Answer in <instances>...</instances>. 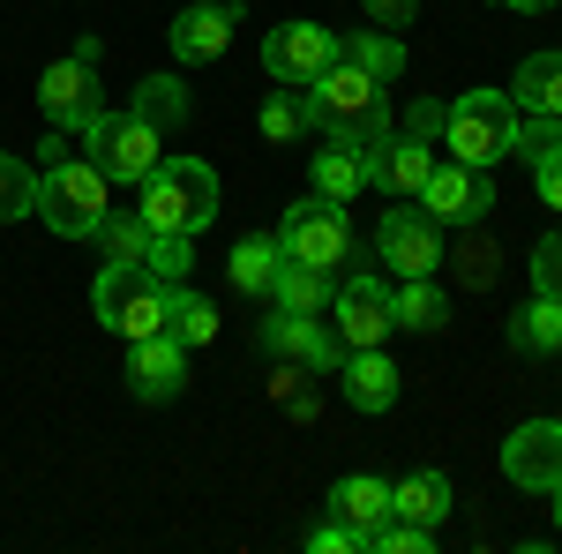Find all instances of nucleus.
<instances>
[{
  "label": "nucleus",
  "mask_w": 562,
  "mask_h": 554,
  "mask_svg": "<svg viewBox=\"0 0 562 554\" xmlns=\"http://www.w3.org/2000/svg\"><path fill=\"white\" fill-rule=\"evenodd\" d=\"M105 211H113V180L76 150V135L53 128L38 150V225L53 240H90Z\"/></svg>",
  "instance_id": "nucleus-1"
},
{
  "label": "nucleus",
  "mask_w": 562,
  "mask_h": 554,
  "mask_svg": "<svg viewBox=\"0 0 562 554\" xmlns=\"http://www.w3.org/2000/svg\"><path fill=\"white\" fill-rule=\"evenodd\" d=\"M301 98H307V128H323L330 143H346V150H368V143H383V135L397 128L390 83H375V76L352 68V60H330Z\"/></svg>",
  "instance_id": "nucleus-2"
},
{
  "label": "nucleus",
  "mask_w": 562,
  "mask_h": 554,
  "mask_svg": "<svg viewBox=\"0 0 562 554\" xmlns=\"http://www.w3.org/2000/svg\"><path fill=\"white\" fill-rule=\"evenodd\" d=\"M135 211L150 233H203L217 217V172L203 158H158L150 180L135 188Z\"/></svg>",
  "instance_id": "nucleus-3"
},
{
  "label": "nucleus",
  "mask_w": 562,
  "mask_h": 554,
  "mask_svg": "<svg viewBox=\"0 0 562 554\" xmlns=\"http://www.w3.org/2000/svg\"><path fill=\"white\" fill-rule=\"evenodd\" d=\"M442 143H450L458 166H480V172L503 166L510 143H518V98H510V90H465V98H450Z\"/></svg>",
  "instance_id": "nucleus-4"
},
{
  "label": "nucleus",
  "mask_w": 562,
  "mask_h": 554,
  "mask_svg": "<svg viewBox=\"0 0 562 554\" xmlns=\"http://www.w3.org/2000/svg\"><path fill=\"white\" fill-rule=\"evenodd\" d=\"M90 307H98V323L121 344L158 338L166 330V278H150L143 262H105L98 285H90Z\"/></svg>",
  "instance_id": "nucleus-5"
},
{
  "label": "nucleus",
  "mask_w": 562,
  "mask_h": 554,
  "mask_svg": "<svg viewBox=\"0 0 562 554\" xmlns=\"http://www.w3.org/2000/svg\"><path fill=\"white\" fill-rule=\"evenodd\" d=\"M278 248H285V262H307V270H346L352 262V217L346 203H330V195H307V203H285V217H278Z\"/></svg>",
  "instance_id": "nucleus-6"
},
{
  "label": "nucleus",
  "mask_w": 562,
  "mask_h": 554,
  "mask_svg": "<svg viewBox=\"0 0 562 554\" xmlns=\"http://www.w3.org/2000/svg\"><path fill=\"white\" fill-rule=\"evenodd\" d=\"M83 158L105 172L113 188H143L150 166L166 158V135L150 128L143 113H98V121L83 128Z\"/></svg>",
  "instance_id": "nucleus-7"
},
{
  "label": "nucleus",
  "mask_w": 562,
  "mask_h": 554,
  "mask_svg": "<svg viewBox=\"0 0 562 554\" xmlns=\"http://www.w3.org/2000/svg\"><path fill=\"white\" fill-rule=\"evenodd\" d=\"M375 262L390 278H435L442 270V225L420 203H390L375 225Z\"/></svg>",
  "instance_id": "nucleus-8"
},
{
  "label": "nucleus",
  "mask_w": 562,
  "mask_h": 554,
  "mask_svg": "<svg viewBox=\"0 0 562 554\" xmlns=\"http://www.w3.org/2000/svg\"><path fill=\"white\" fill-rule=\"evenodd\" d=\"M38 113H45V128H60V135H83L98 113H105V98H98V60L90 53H68V60H53L38 76Z\"/></svg>",
  "instance_id": "nucleus-9"
},
{
  "label": "nucleus",
  "mask_w": 562,
  "mask_h": 554,
  "mask_svg": "<svg viewBox=\"0 0 562 554\" xmlns=\"http://www.w3.org/2000/svg\"><path fill=\"white\" fill-rule=\"evenodd\" d=\"M330 60H338V31L330 23H278L262 38V76L285 83V90H307Z\"/></svg>",
  "instance_id": "nucleus-10"
},
{
  "label": "nucleus",
  "mask_w": 562,
  "mask_h": 554,
  "mask_svg": "<svg viewBox=\"0 0 562 554\" xmlns=\"http://www.w3.org/2000/svg\"><path fill=\"white\" fill-rule=\"evenodd\" d=\"M428 172H435V143H420V135H405V128H390L383 143L360 150V180L375 195H397V203H413L428 188Z\"/></svg>",
  "instance_id": "nucleus-11"
},
{
  "label": "nucleus",
  "mask_w": 562,
  "mask_h": 554,
  "mask_svg": "<svg viewBox=\"0 0 562 554\" xmlns=\"http://www.w3.org/2000/svg\"><path fill=\"white\" fill-rule=\"evenodd\" d=\"M262 352L285 360V368H301V375H338V360H346V344H338L330 323H315V315H285V307H270V323H262Z\"/></svg>",
  "instance_id": "nucleus-12"
},
{
  "label": "nucleus",
  "mask_w": 562,
  "mask_h": 554,
  "mask_svg": "<svg viewBox=\"0 0 562 554\" xmlns=\"http://www.w3.org/2000/svg\"><path fill=\"white\" fill-rule=\"evenodd\" d=\"M330 330H338V344H383L390 330H397V315H390V278H338V293H330Z\"/></svg>",
  "instance_id": "nucleus-13"
},
{
  "label": "nucleus",
  "mask_w": 562,
  "mask_h": 554,
  "mask_svg": "<svg viewBox=\"0 0 562 554\" xmlns=\"http://www.w3.org/2000/svg\"><path fill=\"white\" fill-rule=\"evenodd\" d=\"M413 203H420L435 225H480V217L495 211V180L480 166H458V158H450V166L428 172V188H420Z\"/></svg>",
  "instance_id": "nucleus-14"
},
{
  "label": "nucleus",
  "mask_w": 562,
  "mask_h": 554,
  "mask_svg": "<svg viewBox=\"0 0 562 554\" xmlns=\"http://www.w3.org/2000/svg\"><path fill=\"white\" fill-rule=\"evenodd\" d=\"M503 472L525 495H555L562 487V420H525L503 442Z\"/></svg>",
  "instance_id": "nucleus-15"
},
{
  "label": "nucleus",
  "mask_w": 562,
  "mask_h": 554,
  "mask_svg": "<svg viewBox=\"0 0 562 554\" xmlns=\"http://www.w3.org/2000/svg\"><path fill=\"white\" fill-rule=\"evenodd\" d=\"M233 31H240V8L233 0H195V8H180L173 23H166L180 68H211L217 53L233 45Z\"/></svg>",
  "instance_id": "nucleus-16"
},
{
  "label": "nucleus",
  "mask_w": 562,
  "mask_h": 554,
  "mask_svg": "<svg viewBox=\"0 0 562 554\" xmlns=\"http://www.w3.org/2000/svg\"><path fill=\"white\" fill-rule=\"evenodd\" d=\"M397 360H390L383 344H352L346 360H338V397H346L352 412H390L397 405Z\"/></svg>",
  "instance_id": "nucleus-17"
},
{
  "label": "nucleus",
  "mask_w": 562,
  "mask_h": 554,
  "mask_svg": "<svg viewBox=\"0 0 562 554\" xmlns=\"http://www.w3.org/2000/svg\"><path fill=\"white\" fill-rule=\"evenodd\" d=\"M128 383H135V397L143 405H166V397H180L188 389V344L180 338H135L128 344Z\"/></svg>",
  "instance_id": "nucleus-18"
},
{
  "label": "nucleus",
  "mask_w": 562,
  "mask_h": 554,
  "mask_svg": "<svg viewBox=\"0 0 562 554\" xmlns=\"http://www.w3.org/2000/svg\"><path fill=\"white\" fill-rule=\"evenodd\" d=\"M390 315H397V330L435 338V330H450V293H442L435 278H397V285H390Z\"/></svg>",
  "instance_id": "nucleus-19"
},
{
  "label": "nucleus",
  "mask_w": 562,
  "mask_h": 554,
  "mask_svg": "<svg viewBox=\"0 0 562 554\" xmlns=\"http://www.w3.org/2000/svg\"><path fill=\"white\" fill-rule=\"evenodd\" d=\"M510 352H525V360H555L562 352V293H532L510 315Z\"/></svg>",
  "instance_id": "nucleus-20"
},
{
  "label": "nucleus",
  "mask_w": 562,
  "mask_h": 554,
  "mask_svg": "<svg viewBox=\"0 0 562 554\" xmlns=\"http://www.w3.org/2000/svg\"><path fill=\"white\" fill-rule=\"evenodd\" d=\"M278 262H285L278 233L233 240V256H225V285H233V293H248V299H270V285H278Z\"/></svg>",
  "instance_id": "nucleus-21"
},
{
  "label": "nucleus",
  "mask_w": 562,
  "mask_h": 554,
  "mask_svg": "<svg viewBox=\"0 0 562 554\" xmlns=\"http://www.w3.org/2000/svg\"><path fill=\"white\" fill-rule=\"evenodd\" d=\"M166 338H180L188 352H195V344H217V299L195 293L188 278L166 285Z\"/></svg>",
  "instance_id": "nucleus-22"
},
{
  "label": "nucleus",
  "mask_w": 562,
  "mask_h": 554,
  "mask_svg": "<svg viewBox=\"0 0 562 554\" xmlns=\"http://www.w3.org/2000/svg\"><path fill=\"white\" fill-rule=\"evenodd\" d=\"M330 293H338V278H330V270H307V262H278L270 307H285V315H330Z\"/></svg>",
  "instance_id": "nucleus-23"
},
{
  "label": "nucleus",
  "mask_w": 562,
  "mask_h": 554,
  "mask_svg": "<svg viewBox=\"0 0 562 554\" xmlns=\"http://www.w3.org/2000/svg\"><path fill=\"white\" fill-rule=\"evenodd\" d=\"M510 98H518V113H555L562 121V53H525L518 76H510Z\"/></svg>",
  "instance_id": "nucleus-24"
},
{
  "label": "nucleus",
  "mask_w": 562,
  "mask_h": 554,
  "mask_svg": "<svg viewBox=\"0 0 562 554\" xmlns=\"http://www.w3.org/2000/svg\"><path fill=\"white\" fill-rule=\"evenodd\" d=\"M128 113H143L158 135H173V128H188L195 98H188V83H180V76H143V83H135V98H128Z\"/></svg>",
  "instance_id": "nucleus-25"
},
{
  "label": "nucleus",
  "mask_w": 562,
  "mask_h": 554,
  "mask_svg": "<svg viewBox=\"0 0 562 554\" xmlns=\"http://www.w3.org/2000/svg\"><path fill=\"white\" fill-rule=\"evenodd\" d=\"M338 60L368 68L375 83H397L405 76V38L397 31H338Z\"/></svg>",
  "instance_id": "nucleus-26"
},
{
  "label": "nucleus",
  "mask_w": 562,
  "mask_h": 554,
  "mask_svg": "<svg viewBox=\"0 0 562 554\" xmlns=\"http://www.w3.org/2000/svg\"><path fill=\"white\" fill-rule=\"evenodd\" d=\"M330 517H346V524H360V532H375L390 517V479H375V472H346L338 487H330Z\"/></svg>",
  "instance_id": "nucleus-27"
},
{
  "label": "nucleus",
  "mask_w": 562,
  "mask_h": 554,
  "mask_svg": "<svg viewBox=\"0 0 562 554\" xmlns=\"http://www.w3.org/2000/svg\"><path fill=\"white\" fill-rule=\"evenodd\" d=\"M390 517L442 524V517H450V472H413V479H390Z\"/></svg>",
  "instance_id": "nucleus-28"
},
{
  "label": "nucleus",
  "mask_w": 562,
  "mask_h": 554,
  "mask_svg": "<svg viewBox=\"0 0 562 554\" xmlns=\"http://www.w3.org/2000/svg\"><path fill=\"white\" fill-rule=\"evenodd\" d=\"M307 180H315V195H330V203H360V150H346V143H323L315 158H307Z\"/></svg>",
  "instance_id": "nucleus-29"
},
{
  "label": "nucleus",
  "mask_w": 562,
  "mask_h": 554,
  "mask_svg": "<svg viewBox=\"0 0 562 554\" xmlns=\"http://www.w3.org/2000/svg\"><path fill=\"white\" fill-rule=\"evenodd\" d=\"M256 128H262V143H301L307 98H301V90H285V83H270V90H262V105H256Z\"/></svg>",
  "instance_id": "nucleus-30"
},
{
  "label": "nucleus",
  "mask_w": 562,
  "mask_h": 554,
  "mask_svg": "<svg viewBox=\"0 0 562 554\" xmlns=\"http://www.w3.org/2000/svg\"><path fill=\"white\" fill-rule=\"evenodd\" d=\"M90 240L105 248V262H143L150 256V225H143V211H105Z\"/></svg>",
  "instance_id": "nucleus-31"
},
{
  "label": "nucleus",
  "mask_w": 562,
  "mask_h": 554,
  "mask_svg": "<svg viewBox=\"0 0 562 554\" xmlns=\"http://www.w3.org/2000/svg\"><path fill=\"white\" fill-rule=\"evenodd\" d=\"M15 217H38V172L0 150V225H15Z\"/></svg>",
  "instance_id": "nucleus-32"
},
{
  "label": "nucleus",
  "mask_w": 562,
  "mask_h": 554,
  "mask_svg": "<svg viewBox=\"0 0 562 554\" xmlns=\"http://www.w3.org/2000/svg\"><path fill=\"white\" fill-rule=\"evenodd\" d=\"M510 158H525V166L562 158V121H555V113H518V143H510Z\"/></svg>",
  "instance_id": "nucleus-33"
},
{
  "label": "nucleus",
  "mask_w": 562,
  "mask_h": 554,
  "mask_svg": "<svg viewBox=\"0 0 562 554\" xmlns=\"http://www.w3.org/2000/svg\"><path fill=\"white\" fill-rule=\"evenodd\" d=\"M143 270H150V278H166V285H180V278L195 270V233H150Z\"/></svg>",
  "instance_id": "nucleus-34"
},
{
  "label": "nucleus",
  "mask_w": 562,
  "mask_h": 554,
  "mask_svg": "<svg viewBox=\"0 0 562 554\" xmlns=\"http://www.w3.org/2000/svg\"><path fill=\"white\" fill-rule=\"evenodd\" d=\"M307 554H368V532L346 524V517H323V524L307 532Z\"/></svg>",
  "instance_id": "nucleus-35"
},
{
  "label": "nucleus",
  "mask_w": 562,
  "mask_h": 554,
  "mask_svg": "<svg viewBox=\"0 0 562 554\" xmlns=\"http://www.w3.org/2000/svg\"><path fill=\"white\" fill-rule=\"evenodd\" d=\"M442 113H450V105L420 90V98H413V105L397 113V128H405V135H420V143H442Z\"/></svg>",
  "instance_id": "nucleus-36"
},
{
  "label": "nucleus",
  "mask_w": 562,
  "mask_h": 554,
  "mask_svg": "<svg viewBox=\"0 0 562 554\" xmlns=\"http://www.w3.org/2000/svg\"><path fill=\"white\" fill-rule=\"evenodd\" d=\"M525 270H532V293H562V233H548Z\"/></svg>",
  "instance_id": "nucleus-37"
},
{
  "label": "nucleus",
  "mask_w": 562,
  "mask_h": 554,
  "mask_svg": "<svg viewBox=\"0 0 562 554\" xmlns=\"http://www.w3.org/2000/svg\"><path fill=\"white\" fill-rule=\"evenodd\" d=\"M495 270H503V262H495V248H487V240H473V248L458 256V285H473V293H487V285H495Z\"/></svg>",
  "instance_id": "nucleus-38"
},
{
  "label": "nucleus",
  "mask_w": 562,
  "mask_h": 554,
  "mask_svg": "<svg viewBox=\"0 0 562 554\" xmlns=\"http://www.w3.org/2000/svg\"><path fill=\"white\" fill-rule=\"evenodd\" d=\"M383 31H405V23H420V0H360Z\"/></svg>",
  "instance_id": "nucleus-39"
},
{
  "label": "nucleus",
  "mask_w": 562,
  "mask_h": 554,
  "mask_svg": "<svg viewBox=\"0 0 562 554\" xmlns=\"http://www.w3.org/2000/svg\"><path fill=\"white\" fill-rule=\"evenodd\" d=\"M532 188H540V203H548V211H562V158L532 166Z\"/></svg>",
  "instance_id": "nucleus-40"
},
{
  "label": "nucleus",
  "mask_w": 562,
  "mask_h": 554,
  "mask_svg": "<svg viewBox=\"0 0 562 554\" xmlns=\"http://www.w3.org/2000/svg\"><path fill=\"white\" fill-rule=\"evenodd\" d=\"M503 8H510V15H548L555 0H503Z\"/></svg>",
  "instance_id": "nucleus-41"
},
{
  "label": "nucleus",
  "mask_w": 562,
  "mask_h": 554,
  "mask_svg": "<svg viewBox=\"0 0 562 554\" xmlns=\"http://www.w3.org/2000/svg\"><path fill=\"white\" fill-rule=\"evenodd\" d=\"M548 502H555V532H562V487H555V495H548Z\"/></svg>",
  "instance_id": "nucleus-42"
}]
</instances>
